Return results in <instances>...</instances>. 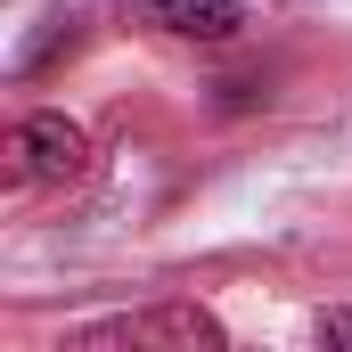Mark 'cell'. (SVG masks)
<instances>
[{"mask_svg": "<svg viewBox=\"0 0 352 352\" xmlns=\"http://www.w3.org/2000/svg\"><path fill=\"white\" fill-rule=\"evenodd\" d=\"M82 131L66 123V115H25L16 123V173L25 180H74L82 173Z\"/></svg>", "mask_w": 352, "mask_h": 352, "instance_id": "6da1fadb", "label": "cell"}, {"mask_svg": "<svg viewBox=\"0 0 352 352\" xmlns=\"http://www.w3.org/2000/svg\"><path fill=\"white\" fill-rule=\"evenodd\" d=\"M74 344H221V320H205V311H140V320H98Z\"/></svg>", "mask_w": 352, "mask_h": 352, "instance_id": "7a4b0ae2", "label": "cell"}, {"mask_svg": "<svg viewBox=\"0 0 352 352\" xmlns=\"http://www.w3.org/2000/svg\"><path fill=\"white\" fill-rule=\"evenodd\" d=\"M140 25H156L173 41H238L246 8L238 0H140Z\"/></svg>", "mask_w": 352, "mask_h": 352, "instance_id": "3957f363", "label": "cell"}, {"mask_svg": "<svg viewBox=\"0 0 352 352\" xmlns=\"http://www.w3.org/2000/svg\"><path fill=\"white\" fill-rule=\"evenodd\" d=\"M320 344H352V311H320Z\"/></svg>", "mask_w": 352, "mask_h": 352, "instance_id": "277c9868", "label": "cell"}]
</instances>
